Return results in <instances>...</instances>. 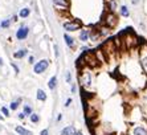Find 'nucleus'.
Segmentation results:
<instances>
[{
    "label": "nucleus",
    "instance_id": "obj_1",
    "mask_svg": "<svg viewBox=\"0 0 147 135\" xmlns=\"http://www.w3.org/2000/svg\"><path fill=\"white\" fill-rule=\"evenodd\" d=\"M48 65H49L48 60H41V61H38L37 64L34 65V68H33L34 73H37V74H40V73L45 72V70H47V68H48Z\"/></svg>",
    "mask_w": 147,
    "mask_h": 135
},
{
    "label": "nucleus",
    "instance_id": "obj_2",
    "mask_svg": "<svg viewBox=\"0 0 147 135\" xmlns=\"http://www.w3.org/2000/svg\"><path fill=\"white\" fill-rule=\"evenodd\" d=\"M28 32H29V29H28L27 27H21L20 29H17V32H16L17 40H24L28 36Z\"/></svg>",
    "mask_w": 147,
    "mask_h": 135
},
{
    "label": "nucleus",
    "instance_id": "obj_3",
    "mask_svg": "<svg viewBox=\"0 0 147 135\" xmlns=\"http://www.w3.org/2000/svg\"><path fill=\"white\" fill-rule=\"evenodd\" d=\"M15 131H16L17 135H33L32 131L27 130V128L23 127V126H16V127H15Z\"/></svg>",
    "mask_w": 147,
    "mask_h": 135
},
{
    "label": "nucleus",
    "instance_id": "obj_4",
    "mask_svg": "<svg viewBox=\"0 0 147 135\" xmlns=\"http://www.w3.org/2000/svg\"><path fill=\"white\" fill-rule=\"evenodd\" d=\"M65 30H77L80 29V24L78 23H65L64 24Z\"/></svg>",
    "mask_w": 147,
    "mask_h": 135
},
{
    "label": "nucleus",
    "instance_id": "obj_5",
    "mask_svg": "<svg viewBox=\"0 0 147 135\" xmlns=\"http://www.w3.org/2000/svg\"><path fill=\"white\" fill-rule=\"evenodd\" d=\"M74 127L73 126H66V127H64L61 130V135H73L74 134Z\"/></svg>",
    "mask_w": 147,
    "mask_h": 135
},
{
    "label": "nucleus",
    "instance_id": "obj_6",
    "mask_svg": "<svg viewBox=\"0 0 147 135\" xmlns=\"http://www.w3.org/2000/svg\"><path fill=\"white\" fill-rule=\"evenodd\" d=\"M133 135H147V130L144 127L138 126V127H135L133 130Z\"/></svg>",
    "mask_w": 147,
    "mask_h": 135
},
{
    "label": "nucleus",
    "instance_id": "obj_7",
    "mask_svg": "<svg viewBox=\"0 0 147 135\" xmlns=\"http://www.w3.org/2000/svg\"><path fill=\"white\" fill-rule=\"evenodd\" d=\"M36 97H37V99H38V101H41V102H45V101H47V93H45L42 89H38Z\"/></svg>",
    "mask_w": 147,
    "mask_h": 135
},
{
    "label": "nucleus",
    "instance_id": "obj_8",
    "mask_svg": "<svg viewBox=\"0 0 147 135\" xmlns=\"http://www.w3.org/2000/svg\"><path fill=\"white\" fill-rule=\"evenodd\" d=\"M56 86H57V77L53 76V77L49 80V82H48V88H49V90H55Z\"/></svg>",
    "mask_w": 147,
    "mask_h": 135
},
{
    "label": "nucleus",
    "instance_id": "obj_9",
    "mask_svg": "<svg viewBox=\"0 0 147 135\" xmlns=\"http://www.w3.org/2000/svg\"><path fill=\"white\" fill-rule=\"evenodd\" d=\"M20 102H21V98H17V99L12 101L9 105V110H17V107L20 106Z\"/></svg>",
    "mask_w": 147,
    "mask_h": 135
},
{
    "label": "nucleus",
    "instance_id": "obj_10",
    "mask_svg": "<svg viewBox=\"0 0 147 135\" xmlns=\"http://www.w3.org/2000/svg\"><path fill=\"white\" fill-rule=\"evenodd\" d=\"M53 3L60 7H69V0H53Z\"/></svg>",
    "mask_w": 147,
    "mask_h": 135
},
{
    "label": "nucleus",
    "instance_id": "obj_11",
    "mask_svg": "<svg viewBox=\"0 0 147 135\" xmlns=\"http://www.w3.org/2000/svg\"><path fill=\"white\" fill-rule=\"evenodd\" d=\"M25 117H31V114L33 113V109H32L31 105H24V110H23Z\"/></svg>",
    "mask_w": 147,
    "mask_h": 135
},
{
    "label": "nucleus",
    "instance_id": "obj_12",
    "mask_svg": "<svg viewBox=\"0 0 147 135\" xmlns=\"http://www.w3.org/2000/svg\"><path fill=\"white\" fill-rule=\"evenodd\" d=\"M29 121H31L32 123H34V125H36V123H38V122H40V115L36 114V113H32L31 117H29Z\"/></svg>",
    "mask_w": 147,
    "mask_h": 135
},
{
    "label": "nucleus",
    "instance_id": "obj_13",
    "mask_svg": "<svg viewBox=\"0 0 147 135\" xmlns=\"http://www.w3.org/2000/svg\"><path fill=\"white\" fill-rule=\"evenodd\" d=\"M27 53H28L27 49H21V51L16 52V53L13 54V57H15V58H21V57H24V56H25Z\"/></svg>",
    "mask_w": 147,
    "mask_h": 135
},
{
    "label": "nucleus",
    "instance_id": "obj_14",
    "mask_svg": "<svg viewBox=\"0 0 147 135\" xmlns=\"http://www.w3.org/2000/svg\"><path fill=\"white\" fill-rule=\"evenodd\" d=\"M64 38H65V41H66V44H68V47H74V40H73L70 36H68V34H65L64 36Z\"/></svg>",
    "mask_w": 147,
    "mask_h": 135
},
{
    "label": "nucleus",
    "instance_id": "obj_15",
    "mask_svg": "<svg viewBox=\"0 0 147 135\" xmlns=\"http://www.w3.org/2000/svg\"><path fill=\"white\" fill-rule=\"evenodd\" d=\"M31 14V11L28 9V8H23L20 11V17H28V15Z\"/></svg>",
    "mask_w": 147,
    "mask_h": 135
},
{
    "label": "nucleus",
    "instance_id": "obj_16",
    "mask_svg": "<svg viewBox=\"0 0 147 135\" xmlns=\"http://www.w3.org/2000/svg\"><path fill=\"white\" fill-rule=\"evenodd\" d=\"M121 14L123 15V16H129V9H127V7L126 5H122V7H121Z\"/></svg>",
    "mask_w": 147,
    "mask_h": 135
},
{
    "label": "nucleus",
    "instance_id": "obj_17",
    "mask_svg": "<svg viewBox=\"0 0 147 135\" xmlns=\"http://www.w3.org/2000/svg\"><path fill=\"white\" fill-rule=\"evenodd\" d=\"M1 113H3V117H9V109L3 106L1 107Z\"/></svg>",
    "mask_w": 147,
    "mask_h": 135
},
{
    "label": "nucleus",
    "instance_id": "obj_18",
    "mask_svg": "<svg viewBox=\"0 0 147 135\" xmlns=\"http://www.w3.org/2000/svg\"><path fill=\"white\" fill-rule=\"evenodd\" d=\"M81 40L82 41H86V40H88V30H86V29H84L81 32Z\"/></svg>",
    "mask_w": 147,
    "mask_h": 135
},
{
    "label": "nucleus",
    "instance_id": "obj_19",
    "mask_svg": "<svg viewBox=\"0 0 147 135\" xmlns=\"http://www.w3.org/2000/svg\"><path fill=\"white\" fill-rule=\"evenodd\" d=\"M9 27V20H3L0 24V28H8Z\"/></svg>",
    "mask_w": 147,
    "mask_h": 135
},
{
    "label": "nucleus",
    "instance_id": "obj_20",
    "mask_svg": "<svg viewBox=\"0 0 147 135\" xmlns=\"http://www.w3.org/2000/svg\"><path fill=\"white\" fill-rule=\"evenodd\" d=\"M72 103H73V99H72V98H68V99H66V102H65V107H69Z\"/></svg>",
    "mask_w": 147,
    "mask_h": 135
},
{
    "label": "nucleus",
    "instance_id": "obj_21",
    "mask_svg": "<svg viewBox=\"0 0 147 135\" xmlns=\"http://www.w3.org/2000/svg\"><path fill=\"white\" fill-rule=\"evenodd\" d=\"M115 7H117V3H115V1H114V0H113V1H110V8H111V9H115Z\"/></svg>",
    "mask_w": 147,
    "mask_h": 135
},
{
    "label": "nucleus",
    "instance_id": "obj_22",
    "mask_svg": "<svg viewBox=\"0 0 147 135\" xmlns=\"http://www.w3.org/2000/svg\"><path fill=\"white\" fill-rule=\"evenodd\" d=\"M70 81H72V76H70V73H66V82H69V84H70Z\"/></svg>",
    "mask_w": 147,
    "mask_h": 135
},
{
    "label": "nucleus",
    "instance_id": "obj_23",
    "mask_svg": "<svg viewBox=\"0 0 147 135\" xmlns=\"http://www.w3.org/2000/svg\"><path fill=\"white\" fill-rule=\"evenodd\" d=\"M40 135H49V130L48 128H44V130L40 132Z\"/></svg>",
    "mask_w": 147,
    "mask_h": 135
},
{
    "label": "nucleus",
    "instance_id": "obj_24",
    "mask_svg": "<svg viewBox=\"0 0 147 135\" xmlns=\"http://www.w3.org/2000/svg\"><path fill=\"white\" fill-rule=\"evenodd\" d=\"M17 117H19V119H21V121H23V119L25 118V115H24V113H19V115H17Z\"/></svg>",
    "mask_w": 147,
    "mask_h": 135
},
{
    "label": "nucleus",
    "instance_id": "obj_25",
    "mask_svg": "<svg viewBox=\"0 0 147 135\" xmlns=\"http://www.w3.org/2000/svg\"><path fill=\"white\" fill-rule=\"evenodd\" d=\"M12 68L15 69V72H16V73H19V66H17L16 64H12Z\"/></svg>",
    "mask_w": 147,
    "mask_h": 135
},
{
    "label": "nucleus",
    "instance_id": "obj_26",
    "mask_svg": "<svg viewBox=\"0 0 147 135\" xmlns=\"http://www.w3.org/2000/svg\"><path fill=\"white\" fill-rule=\"evenodd\" d=\"M142 64H143V66H144V69L147 70V58H144L143 61H142Z\"/></svg>",
    "mask_w": 147,
    "mask_h": 135
},
{
    "label": "nucleus",
    "instance_id": "obj_27",
    "mask_svg": "<svg viewBox=\"0 0 147 135\" xmlns=\"http://www.w3.org/2000/svg\"><path fill=\"white\" fill-rule=\"evenodd\" d=\"M61 119H62V114H61V113H60V114L57 115V121L60 122V121H61Z\"/></svg>",
    "mask_w": 147,
    "mask_h": 135
},
{
    "label": "nucleus",
    "instance_id": "obj_28",
    "mask_svg": "<svg viewBox=\"0 0 147 135\" xmlns=\"http://www.w3.org/2000/svg\"><path fill=\"white\" fill-rule=\"evenodd\" d=\"M73 135H84V134H82L81 131H74V134H73Z\"/></svg>",
    "mask_w": 147,
    "mask_h": 135
},
{
    "label": "nucleus",
    "instance_id": "obj_29",
    "mask_svg": "<svg viewBox=\"0 0 147 135\" xmlns=\"http://www.w3.org/2000/svg\"><path fill=\"white\" fill-rule=\"evenodd\" d=\"M29 62H31V64H33V62H34V58L32 57V56H31V57H29Z\"/></svg>",
    "mask_w": 147,
    "mask_h": 135
},
{
    "label": "nucleus",
    "instance_id": "obj_30",
    "mask_svg": "<svg viewBox=\"0 0 147 135\" xmlns=\"http://www.w3.org/2000/svg\"><path fill=\"white\" fill-rule=\"evenodd\" d=\"M130 1H131L133 4H138V3H139V0H130Z\"/></svg>",
    "mask_w": 147,
    "mask_h": 135
},
{
    "label": "nucleus",
    "instance_id": "obj_31",
    "mask_svg": "<svg viewBox=\"0 0 147 135\" xmlns=\"http://www.w3.org/2000/svg\"><path fill=\"white\" fill-rule=\"evenodd\" d=\"M76 89H77V88H76V85H73V86H72V93H76Z\"/></svg>",
    "mask_w": 147,
    "mask_h": 135
},
{
    "label": "nucleus",
    "instance_id": "obj_32",
    "mask_svg": "<svg viewBox=\"0 0 147 135\" xmlns=\"http://www.w3.org/2000/svg\"><path fill=\"white\" fill-rule=\"evenodd\" d=\"M0 121H4V117L1 114H0Z\"/></svg>",
    "mask_w": 147,
    "mask_h": 135
},
{
    "label": "nucleus",
    "instance_id": "obj_33",
    "mask_svg": "<svg viewBox=\"0 0 147 135\" xmlns=\"http://www.w3.org/2000/svg\"><path fill=\"white\" fill-rule=\"evenodd\" d=\"M0 65H3V60L1 58H0Z\"/></svg>",
    "mask_w": 147,
    "mask_h": 135
}]
</instances>
